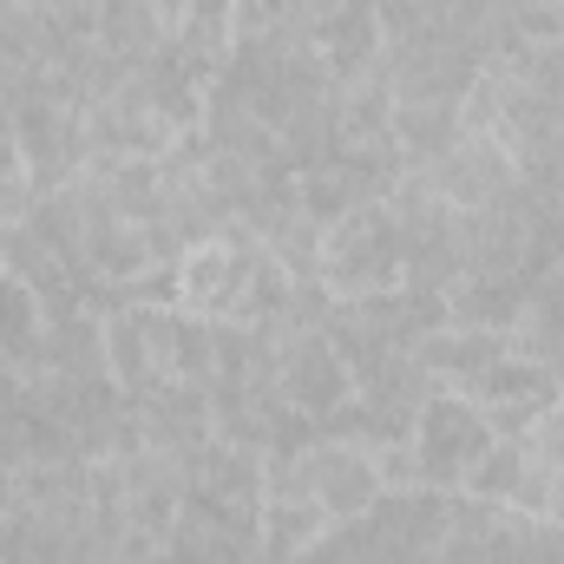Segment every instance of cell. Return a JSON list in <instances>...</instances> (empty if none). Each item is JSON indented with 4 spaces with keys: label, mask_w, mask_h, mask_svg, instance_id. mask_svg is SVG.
I'll return each mask as SVG.
<instances>
[{
    "label": "cell",
    "mask_w": 564,
    "mask_h": 564,
    "mask_svg": "<svg viewBox=\"0 0 564 564\" xmlns=\"http://www.w3.org/2000/svg\"><path fill=\"white\" fill-rule=\"evenodd\" d=\"M401 282H408V237H401V217L388 210V197L355 204L348 217H335L322 230V289L335 302L388 295Z\"/></svg>",
    "instance_id": "cell-1"
},
{
    "label": "cell",
    "mask_w": 564,
    "mask_h": 564,
    "mask_svg": "<svg viewBox=\"0 0 564 564\" xmlns=\"http://www.w3.org/2000/svg\"><path fill=\"white\" fill-rule=\"evenodd\" d=\"M263 263H270V250L257 243V230L243 217L197 237V243H184L177 250V308H191L204 322H243Z\"/></svg>",
    "instance_id": "cell-2"
},
{
    "label": "cell",
    "mask_w": 564,
    "mask_h": 564,
    "mask_svg": "<svg viewBox=\"0 0 564 564\" xmlns=\"http://www.w3.org/2000/svg\"><path fill=\"white\" fill-rule=\"evenodd\" d=\"M263 466H276L289 486H302L335 525H348V519H361V512H375L381 506V473H375V453H368V440H341V433H315V440H302L295 453H270Z\"/></svg>",
    "instance_id": "cell-3"
},
{
    "label": "cell",
    "mask_w": 564,
    "mask_h": 564,
    "mask_svg": "<svg viewBox=\"0 0 564 564\" xmlns=\"http://www.w3.org/2000/svg\"><path fill=\"white\" fill-rule=\"evenodd\" d=\"M499 433L492 421L459 394V388H433L421 408V421H414V459H421V486L426 492H466V479H473V466L486 459V446H492Z\"/></svg>",
    "instance_id": "cell-4"
},
{
    "label": "cell",
    "mask_w": 564,
    "mask_h": 564,
    "mask_svg": "<svg viewBox=\"0 0 564 564\" xmlns=\"http://www.w3.org/2000/svg\"><path fill=\"white\" fill-rule=\"evenodd\" d=\"M13 132H20V151H26V184H33V197L73 184V177L99 158L86 112H79V106H59V99H46V93H33V99L13 106Z\"/></svg>",
    "instance_id": "cell-5"
},
{
    "label": "cell",
    "mask_w": 564,
    "mask_h": 564,
    "mask_svg": "<svg viewBox=\"0 0 564 564\" xmlns=\"http://www.w3.org/2000/svg\"><path fill=\"white\" fill-rule=\"evenodd\" d=\"M459 394L492 421V433H506V440L532 433L539 421H552L564 408L558 368H552V361H532V355H519V348H506V355H499L486 375H473Z\"/></svg>",
    "instance_id": "cell-6"
},
{
    "label": "cell",
    "mask_w": 564,
    "mask_h": 564,
    "mask_svg": "<svg viewBox=\"0 0 564 564\" xmlns=\"http://www.w3.org/2000/svg\"><path fill=\"white\" fill-rule=\"evenodd\" d=\"M276 388H282V408L302 414V421H315V426H328L341 408H355V394H361L348 355H341L322 328H308V335H295V341L282 348Z\"/></svg>",
    "instance_id": "cell-7"
},
{
    "label": "cell",
    "mask_w": 564,
    "mask_h": 564,
    "mask_svg": "<svg viewBox=\"0 0 564 564\" xmlns=\"http://www.w3.org/2000/svg\"><path fill=\"white\" fill-rule=\"evenodd\" d=\"M519 177H525V171H519V158H512L506 144L499 139H473V132H459V139L426 164V184H433L453 210H486V204L512 197Z\"/></svg>",
    "instance_id": "cell-8"
},
{
    "label": "cell",
    "mask_w": 564,
    "mask_h": 564,
    "mask_svg": "<svg viewBox=\"0 0 564 564\" xmlns=\"http://www.w3.org/2000/svg\"><path fill=\"white\" fill-rule=\"evenodd\" d=\"M86 126H93V144H99V151H119V158H164L171 144L184 139V132L164 119V106L151 99L144 73H132L126 86H112L99 106H86Z\"/></svg>",
    "instance_id": "cell-9"
},
{
    "label": "cell",
    "mask_w": 564,
    "mask_h": 564,
    "mask_svg": "<svg viewBox=\"0 0 564 564\" xmlns=\"http://www.w3.org/2000/svg\"><path fill=\"white\" fill-rule=\"evenodd\" d=\"M335 532V519L302 492L289 486L276 466H263V519H257V545H263V564H295L308 558L322 539Z\"/></svg>",
    "instance_id": "cell-10"
},
{
    "label": "cell",
    "mask_w": 564,
    "mask_h": 564,
    "mask_svg": "<svg viewBox=\"0 0 564 564\" xmlns=\"http://www.w3.org/2000/svg\"><path fill=\"white\" fill-rule=\"evenodd\" d=\"M144 341H151V361L164 381H210L217 375V322L164 302V308H139Z\"/></svg>",
    "instance_id": "cell-11"
},
{
    "label": "cell",
    "mask_w": 564,
    "mask_h": 564,
    "mask_svg": "<svg viewBox=\"0 0 564 564\" xmlns=\"http://www.w3.org/2000/svg\"><path fill=\"white\" fill-rule=\"evenodd\" d=\"M86 197L126 224H158L164 217V171L158 158H119V151H99L86 171H79Z\"/></svg>",
    "instance_id": "cell-12"
},
{
    "label": "cell",
    "mask_w": 564,
    "mask_h": 564,
    "mask_svg": "<svg viewBox=\"0 0 564 564\" xmlns=\"http://www.w3.org/2000/svg\"><path fill=\"white\" fill-rule=\"evenodd\" d=\"M532 276H459L446 289V322L453 328H492V335H512L525 302H532Z\"/></svg>",
    "instance_id": "cell-13"
},
{
    "label": "cell",
    "mask_w": 564,
    "mask_h": 564,
    "mask_svg": "<svg viewBox=\"0 0 564 564\" xmlns=\"http://www.w3.org/2000/svg\"><path fill=\"white\" fill-rule=\"evenodd\" d=\"M512 348V335H492V328H440V335H426L421 341V361L433 368V381L440 388H466L473 375H486L499 355Z\"/></svg>",
    "instance_id": "cell-14"
},
{
    "label": "cell",
    "mask_w": 564,
    "mask_h": 564,
    "mask_svg": "<svg viewBox=\"0 0 564 564\" xmlns=\"http://www.w3.org/2000/svg\"><path fill=\"white\" fill-rule=\"evenodd\" d=\"M106 375H112V388H119L132 408H139L144 394L164 388V375H158V361H151V341H144L139 308H112V315H106Z\"/></svg>",
    "instance_id": "cell-15"
},
{
    "label": "cell",
    "mask_w": 564,
    "mask_h": 564,
    "mask_svg": "<svg viewBox=\"0 0 564 564\" xmlns=\"http://www.w3.org/2000/svg\"><path fill=\"white\" fill-rule=\"evenodd\" d=\"M237 40H263V46H302V40H315L308 0H237V13H230V46H237Z\"/></svg>",
    "instance_id": "cell-16"
},
{
    "label": "cell",
    "mask_w": 564,
    "mask_h": 564,
    "mask_svg": "<svg viewBox=\"0 0 564 564\" xmlns=\"http://www.w3.org/2000/svg\"><path fill=\"white\" fill-rule=\"evenodd\" d=\"M453 139H459V106H433V99L394 106V144H401L408 171H426Z\"/></svg>",
    "instance_id": "cell-17"
},
{
    "label": "cell",
    "mask_w": 564,
    "mask_h": 564,
    "mask_svg": "<svg viewBox=\"0 0 564 564\" xmlns=\"http://www.w3.org/2000/svg\"><path fill=\"white\" fill-rule=\"evenodd\" d=\"M13 177H26V151H20L13 119H0V184H13Z\"/></svg>",
    "instance_id": "cell-18"
},
{
    "label": "cell",
    "mask_w": 564,
    "mask_h": 564,
    "mask_svg": "<svg viewBox=\"0 0 564 564\" xmlns=\"http://www.w3.org/2000/svg\"><path fill=\"white\" fill-rule=\"evenodd\" d=\"M13 512H20V492H13V473H0V539L13 525Z\"/></svg>",
    "instance_id": "cell-19"
},
{
    "label": "cell",
    "mask_w": 564,
    "mask_h": 564,
    "mask_svg": "<svg viewBox=\"0 0 564 564\" xmlns=\"http://www.w3.org/2000/svg\"><path fill=\"white\" fill-rule=\"evenodd\" d=\"M558 394H564V361H558Z\"/></svg>",
    "instance_id": "cell-20"
}]
</instances>
